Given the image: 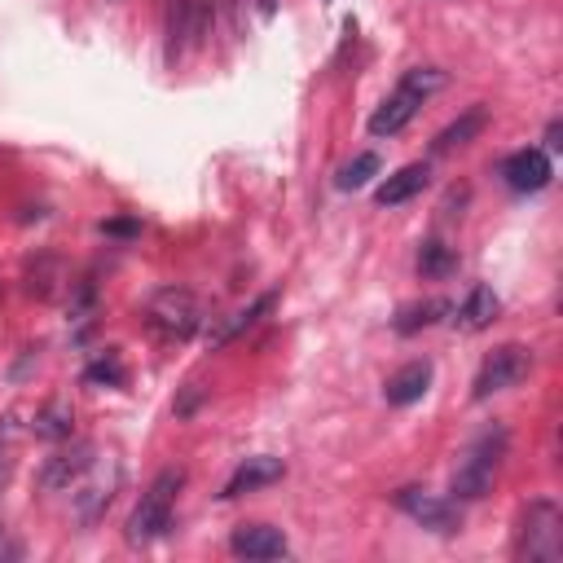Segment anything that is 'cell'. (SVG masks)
<instances>
[{"label":"cell","mask_w":563,"mask_h":563,"mask_svg":"<svg viewBox=\"0 0 563 563\" xmlns=\"http://www.w3.org/2000/svg\"><path fill=\"white\" fill-rule=\"evenodd\" d=\"M418 106H423V97L410 93V88H396L388 102H383V106L370 115V124H366L370 137H396V132H401V128L418 115Z\"/></svg>","instance_id":"cell-13"},{"label":"cell","mask_w":563,"mask_h":563,"mask_svg":"<svg viewBox=\"0 0 563 563\" xmlns=\"http://www.w3.org/2000/svg\"><path fill=\"white\" fill-rule=\"evenodd\" d=\"M458 269V256H454V247H445V242H423L418 247V273L423 278H432V282H440V278H449V273Z\"/></svg>","instance_id":"cell-21"},{"label":"cell","mask_w":563,"mask_h":563,"mask_svg":"<svg viewBox=\"0 0 563 563\" xmlns=\"http://www.w3.org/2000/svg\"><path fill=\"white\" fill-rule=\"evenodd\" d=\"M563 555V511L550 498L524 506L515 528V559L520 563H555Z\"/></svg>","instance_id":"cell-3"},{"label":"cell","mask_w":563,"mask_h":563,"mask_svg":"<svg viewBox=\"0 0 563 563\" xmlns=\"http://www.w3.org/2000/svg\"><path fill=\"white\" fill-rule=\"evenodd\" d=\"M550 176H555V172H550V154L537 150V146L515 150L511 159L502 163V181L511 185L515 194H537V190H546Z\"/></svg>","instance_id":"cell-9"},{"label":"cell","mask_w":563,"mask_h":563,"mask_svg":"<svg viewBox=\"0 0 563 563\" xmlns=\"http://www.w3.org/2000/svg\"><path fill=\"white\" fill-rule=\"evenodd\" d=\"M273 304H278V295H273V291L256 295V300H251L247 308H238V313H234V317H225V322H220L216 330H207V348H225L234 335H242V330H251V326H256V322H260L264 313H269Z\"/></svg>","instance_id":"cell-16"},{"label":"cell","mask_w":563,"mask_h":563,"mask_svg":"<svg viewBox=\"0 0 563 563\" xmlns=\"http://www.w3.org/2000/svg\"><path fill=\"white\" fill-rule=\"evenodd\" d=\"M528 370H533V348H524V344L493 348L489 357L480 361L476 383H471V396H476V401H489V396H498V392H511L515 383H524Z\"/></svg>","instance_id":"cell-5"},{"label":"cell","mask_w":563,"mask_h":563,"mask_svg":"<svg viewBox=\"0 0 563 563\" xmlns=\"http://www.w3.org/2000/svg\"><path fill=\"white\" fill-rule=\"evenodd\" d=\"M498 313H502L498 291H493V286H484V282H476V286L467 291V300L458 304L454 326H458V330H467V335H476V330H484Z\"/></svg>","instance_id":"cell-14"},{"label":"cell","mask_w":563,"mask_h":563,"mask_svg":"<svg viewBox=\"0 0 563 563\" xmlns=\"http://www.w3.org/2000/svg\"><path fill=\"white\" fill-rule=\"evenodd\" d=\"M546 150H563V124H559V119L546 128Z\"/></svg>","instance_id":"cell-26"},{"label":"cell","mask_w":563,"mask_h":563,"mask_svg":"<svg viewBox=\"0 0 563 563\" xmlns=\"http://www.w3.org/2000/svg\"><path fill=\"white\" fill-rule=\"evenodd\" d=\"M207 22H212V0H176L168 14V62L207 36Z\"/></svg>","instance_id":"cell-7"},{"label":"cell","mask_w":563,"mask_h":563,"mask_svg":"<svg viewBox=\"0 0 563 563\" xmlns=\"http://www.w3.org/2000/svg\"><path fill=\"white\" fill-rule=\"evenodd\" d=\"M396 506H401L414 524L432 528V533H440V537L458 533V524H462L458 506L445 502V498H436V493H427V489H401V493H396Z\"/></svg>","instance_id":"cell-6"},{"label":"cell","mask_w":563,"mask_h":563,"mask_svg":"<svg viewBox=\"0 0 563 563\" xmlns=\"http://www.w3.org/2000/svg\"><path fill=\"white\" fill-rule=\"evenodd\" d=\"M427 181H432L427 163H410V168L392 172L388 181H383L379 190H374V203H379V207H401V203H410L414 194H423V190H427Z\"/></svg>","instance_id":"cell-15"},{"label":"cell","mask_w":563,"mask_h":563,"mask_svg":"<svg viewBox=\"0 0 563 563\" xmlns=\"http://www.w3.org/2000/svg\"><path fill=\"white\" fill-rule=\"evenodd\" d=\"M379 172H383V159H379L374 150H366V154H357L352 163H344V168H339L335 185H339L344 194H348V190H366V185H370Z\"/></svg>","instance_id":"cell-20"},{"label":"cell","mask_w":563,"mask_h":563,"mask_svg":"<svg viewBox=\"0 0 563 563\" xmlns=\"http://www.w3.org/2000/svg\"><path fill=\"white\" fill-rule=\"evenodd\" d=\"M401 88H410V93H418L427 102L436 88H445V71H436V66H414V71L401 75Z\"/></svg>","instance_id":"cell-24"},{"label":"cell","mask_w":563,"mask_h":563,"mask_svg":"<svg viewBox=\"0 0 563 563\" xmlns=\"http://www.w3.org/2000/svg\"><path fill=\"white\" fill-rule=\"evenodd\" d=\"M432 361H410V366H401L392 374L388 383H383V396H388V405H396V410H405V405H414V401H423L427 388H432Z\"/></svg>","instance_id":"cell-11"},{"label":"cell","mask_w":563,"mask_h":563,"mask_svg":"<svg viewBox=\"0 0 563 563\" xmlns=\"http://www.w3.org/2000/svg\"><path fill=\"white\" fill-rule=\"evenodd\" d=\"M484 124H489V110H484V106H471L467 115H458L454 124H449V128L432 141V154H449V150L471 146V141H476L480 132H484Z\"/></svg>","instance_id":"cell-17"},{"label":"cell","mask_w":563,"mask_h":563,"mask_svg":"<svg viewBox=\"0 0 563 563\" xmlns=\"http://www.w3.org/2000/svg\"><path fill=\"white\" fill-rule=\"evenodd\" d=\"M119 480H124V471H110V480H97V484H88L84 493H75V506H80V520L84 524H93L97 515L110 506V498H115V489H119Z\"/></svg>","instance_id":"cell-19"},{"label":"cell","mask_w":563,"mask_h":563,"mask_svg":"<svg viewBox=\"0 0 563 563\" xmlns=\"http://www.w3.org/2000/svg\"><path fill=\"white\" fill-rule=\"evenodd\" d=\"M282 476H286L282 458H247V462H238V471L229 476L225 489H220V498L234 502V498H242V493H256V489H264V484H273Z\"/></svg>","instance_id":"cell-12"},{"label":"cell","mask_w":563,"mask_h":563,"mask_svg":"<svg viewBox=\"0 0 563 563\" xmlns=\"http://www.w3.org/2000/svg\"><path fill=\"white\" fill-rule=\"evenodd\" d=\"M256 5H260V14H264V18L278 14V0H256Z\"/></svg>","instance_id":"cell-27"},{"label":"cell","mask_w":563,"mask_h":563,"mask_svg":"<svg viewBox=\"0 0 563 563\" xmlns=\"http://www.w3.org/2000/svg\"><path fill=\"white\" fill-rule=\"evenodd\" d=\"M229 550H234L238 559H282L286 550V533L273 524H242L234 528V537H229Z\"/></svg>","instance_id":"cell-10"},{"label":"cell","mask_w":563,"mask_h":563,"mask_svg":"<svg viewBox=\"0 0 563 563\" xmlns=\"http://www.w3.org/2000/svg\"><path fill=\"white\" fill-rule=\"evenodd\" d=\"M449 313V304L445 300H423V304H405L401 313H396V322L392 330L396 335H418V330H427V326H436L440 317Z\"/></svg>","instance_id":"cell-18"},{"label":"cell","mask_w":563,"mask_h":563,"mask_svg":"<svg viewBox=\"0 0 563 563\" xmlns=\"http://www.w3.org/2000/svg\"><path fill=\"white\" fill-rule=\"evenodd\" d=\"M0 555H9V546H5V533H0Z\"/></svg>","instance_id":"cell-29"},{"label":"cell","mask_w":563,"mask_h":563,"mask_svg":"<svg viewBox=\"0 0 563 563\" xmlns=\"http://www.w3.org/2000/svg\"><path fill=\"white\" fill-rule=\"evenodd\" d=\"M102 234H119V238H132V234H141V220H106V225H102Z\"/></svg>","instance_id":"cell-25"},{"label":"cell","mask_w":563,"mask_h":563,"mask_svg":"<svg viewBox=\"0 0 563 563\" xmlns=\"http://www.w3.org/2000/svg\"><path fill=\"white\" fill-rule=\"evenodd\" d=\"M181 484H185L181 467H168V471H159V476H154V484L141 493L137 511L128 515V533H124L128 546H150V542H159V537L168 533V528H172V506H176Z\"/></svg>","instance_id":"cell-2"},{"label":"cell","mask_w":563,"mask_h":563,"mask_svg":"<svg viewBox=\"0 0 563 563\" xmlns=\"http://www.w3.org/2000/svg\"><path fill=\"white\" fill-rule=\"evenodd\" d=\"M36 436L40 440H66L71 436V427H75V414H71V405H62V401H53V405H44V410L36 414Z\"/></svg>","instance_id":"cell-22"},{"label":"cell","mask_w":563,"mask_h":563,"mask_svg":"<svg viewBox=\"0 0 563 563\" xmlns=\"http://www.w3.org/2000/svg\"><path fill=\"white\" fill-rule=\"evenodd\" d=\"M124 361H119V352H106V357H97L93 366L84 370V383L88 388H124Z\"/></svg>","instance_id":"cell-23"},{"label":"cell","mask_w":563,"mask_h":563,"mask_svg":"<svg viewBox=\"0 0 563 563\" xmlns=\"http://www.w3.org/2000/svg\"><path fill=\"white\" fill-rule=\"evenodd\" d=\"M506 427H489V432H480L476 440L467 445V454H462L454 480H449V493H454V502H480L484 493L493 489V480H498L502 471V458H506Z\"/></svg>","instance_id":"cell-1"},{"label":"cell","mask_w":563,"mask_h":563,"mask_svg":"<svg viewBox=\"0 0 563 563\" xmlns=\"http://www.w3.org/2000/svg\"><path fill=\"white\" fill-rule=\"evenodd\" d=\"M5 471H9V458H5V449H0V480H5Z\"/></svg>","instance_id":"cell-28"},{"label":"cell","mask_w":563,"mask_h":563,"mask_svg":"<svg viewBox=\"0 0 563 563\" xmlns=\"http://www.w3.org/2000/svg\"><path fill=\"white\" fill-rule=\"evenodd\" d=\"M93 467H97V449L93 445H71L40 467V489L62 493V489H71V484H80Z\"/></svg>","instance_id":"cell-8"},{"label":"cell","mask_w":563,"mask_h":563,"mask_svg":"<svg viewBox=\"0 0 563 563\" xmlns=\"http://www.w3.org/2000/svg\"><path fill=\"white\" fill-rule=\"evenodd\" d=\"M146 326L159 339H190L203 326V304L190 286H163L146 304Z\"/></svg>","instance_id":"cell-4"}]
</instances>
